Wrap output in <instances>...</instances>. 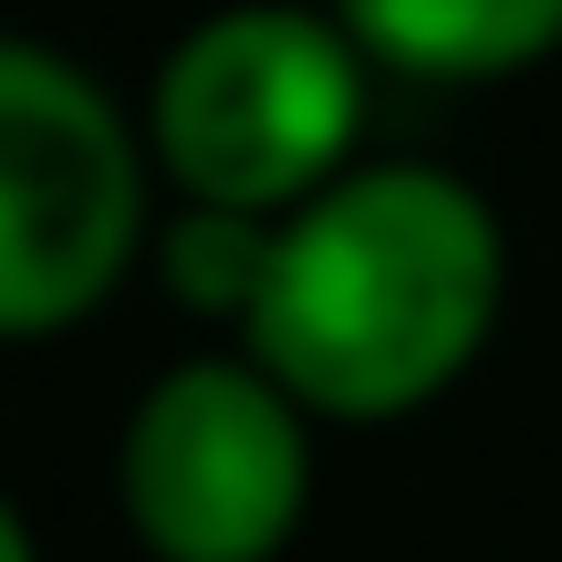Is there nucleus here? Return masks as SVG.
<instances>
[{
  "label": "nucleus",
  "instance_id": "f03ea898",
  "mask_svg": "<svg viewBox=\"0 0 562 562\" xmlns=\"http://www.w3.org/2000/svg\"><path fill=\"white\" fill-rule=\"evenodd\" d=\"M364 125V63L344 21L292 0H240L199 21L157 74V167L188 209L229 220H292L344 178V146Z\"/></svg>",
  "mask_w": 562,
  "mask_h": 562
},
{
  "label": "nucleus",
  "instance_id": "0eeeda50",
  "mask_svg": "<svg viewBox=\"0 0 562 562\" xmlns=\"http://www.w3.org/2000/svg\"><path fill=\"white\" fill-rule=\"evenodd\" d=\"M0 562H32V531H21V510L0 501Z\"/></svg>",
  "mask_w": 562,
  "mask_h": 562
},
{
  "label": "nucleus",
  "instance_id": "20e7f679",
  "mask_svg": "<svg viewBox=\"0 0 562 562\" xmlns=\"http://www.w3.org/2000/svg\"><path fill=\"white\" fill-rule=\"evenodd\" d=\"M115 490L157 562H271L313 501L302 406L261 364H178L125 427Z\"/></svg>",
  "mask_w": 562,
  "mask_h": 562
},
{
  "label": "nucleus",
  "instance_id": "423d86ee",
  "mask_svg": "<svg viewBox=\"0 0 562 562\" xmlns=\"http://www.w3.org/2000/svg\"><path fill=\"white\" fill-rule=\"evenodd\" d=\"M261 271H271V220L188 209V220L167 229V281H178V302H199V313H240V323H250Z\"/></svg>",
  "mask_w": 562,
  "mask_h": 562
},
{
  "label": "nucleus",
  "instance_id": "7ed1b4c3",
  "mask_svg": "<svg viewBox=\"0 0 562 562\" xmlns=\"http://www.w3.org/2000/svg\"><path fill=\"white\" fill-rule=\"evenodd\" d=\"M146 178L136 136L94 74L0 42V334H53L94 313L136 261Z\"/></svg>",
  "mask_w": 562,
  "mask_h": 562
},
{
  "label": "nucleus",
  "instance_id": "39448f33",
  "mask_svg": "<svg viewBox=\"0 0 562 562\" xmlns=\"http://www.w3.org/2000/svg\"><path fill=\"white\" fill-rule=\"evenodd\" d=\"M344 42L427 83L521 74L562 42V0H334Z\"/></svg>",
  "mask_w": 562,
  "mask_h": 562
},
{
  "label": "nucleus",
  "instance_id": "f257e3e1",
  "mask_svg": "<svg viewBox=\"0 0 562 562\" xmlns=\"http://www.w3.org/2000/svg\"><path fill=\"white\" fill-rule=\"evenodd\" d=\"M501 323V220L448 167H355L271 229L250 355L313 417H406Z\"/></svg>",
  "mask_w": 562,
  "mask_h": 562
}]
</instances>
